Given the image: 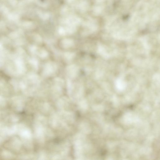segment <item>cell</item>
<instances>
[{"mask_svg": "<svg viewBox=\"0 0 160 160\" xmlns=\"http://www.w3.org/2000/svg\"><path fill=\"white\" fill-rule=\"evenodd\" d=\"M66 72L67 75L69 78H75L78 74L79 68L75 64H71L67 67Z\"/></svg>", "mask_w": 160, "mask_h": 160, "instance_id": "obj_2", "label": "cell"}, {"mask_svg": "<svg viewBox=\"0 0 160 160\" xmlns=\"http://www.w3.org/2000/svg\"><path fill=\"white\" fill-rule=\"evenodd\" d=\"M75 54L72 52H67L64 53V59L67 61H69L72 60L75 57Z\"/></svg>", "mask_w": 160, "mask_h": 160, "instance_id": "obj_4", "label": "cell"}, {"mask_svg": "<svg viewBox=\"0 0 160 160\" xmlns=\"http://www.w3.org/2000/svg\"><path fill=\"white\" fill-rule=\"evenodd\" d=\"M62 46L64 48H71L74 44L73 40L70 38H65L61 41Z\"/></svg>", "mask_w": 160, "mask_h": 160, "instance_id": "obj_3", "label": "cell"}, {"mask_svg": "<svg viewBox=\"0 0 160 160\" xmlns=\"http://www.w3.org/2000/svg\"><path fill=\"white\" fill-rule=\"evenodd\" d=\"M57 69V66L56 63L53 62H49L44 65L43 73L46 76H49L54 73Z\"/></svg>", "mask_w": 160, "mask_h": 160, "instance_id": "obj_1", "label": "cell"}, {"mask_svg": "<svg viewBox=\"0 0 160 160\" xmlns=\"http://www.w3.org/2000/svg\"><path fill=\"white\" fill-rule=\"evenodd\" d=\"M38 54L40 58H45L48 55V52L44 49H41L38 52Z\"/></svg>", "mask_w": 160, "mask_h": 160, "instance_id": "obj_5", "label": "cell"}]
</instances>
